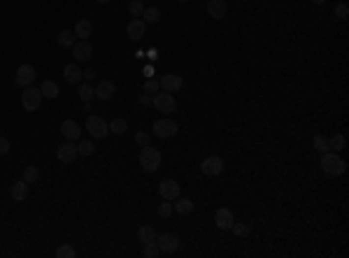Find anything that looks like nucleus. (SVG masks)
Masks as SVG:
<instances>
[{
    "instance_id": "nucleus-3",
    "label": "nucleus",
    "mask_w": 349,
    "mask_h": 258,
    "mask_svg": "<svg viewBox=\"0 0 349 258\" xmlns=\"http://www.w3.org/2000/svg\"><path fill=\"white\" fill-rule=\"evenodd\" d=\"M42 93L40 89H33V86H26L24 93H21V107L26 109V112H37L40 105H42Z\"/></svg>"
},
{
    "instance_id": "nucleus-8",
    "label": "nucleus",
    "mask_w": 349,
    "mask_h": 258,
    "mask_svg": "<svg viewBox=\"0 0 349 258\" xmlns=\"http://www.w3.org/2000/svg\"><path fill=\"white\" fill-rule=\"evenodd\" d=\"M152 105L159 109V112H175L177 109V103H175V98H172L168 91H163V93H154V98H152Z\"/></svg>"
},
{
    "instance_id": "nucleus-11",
    "label": "nucleus",
    "mask_w": 349,
    "mask_h": 258,
    "mask_svg": "<svg viewBox=\"0 0 349 258\" xmlns=\"http://www.w3.org/2000/svg\"><path fill=\"white\" fill-rule=\"evenodd\" d=\"M159 193L163 196V200H175V198H179V184L175 181V179H163L161 184H159Z\"/></svg>"
},
{
    "instance_id": "nucleus-28",
    "label": "nucleus",
    "mask_w": 349,
    "mask_h": 258,
    "mask_svg": "<svg viewBox=\"0 0 349 258\" xmlns=\"http://www.w3.org/2000/svg\"><path fill=\"white\" fill-rule=\"evenodd\" d=\"M345 149V135H340V133H335L333 137H328V152H342Z\"/></svg>"
},
{
    "instance_id": "nucleus-26",
    "label": "nucleus",
    "mask_w": 349,
    "mask_h": 258,
    "mask_svg": "<svg viewBox=\"0 0 349 258\" xmlns=\"http://www.w3.org/2000/svg\"><path fill=\"white\" fill-rule=\"evenodd\" d=\"M56 42H58V47H63V49H72V45H75V33H72V30H61V33L56 35Z\"/></svg>"
},
{
    "instance_id": "nucleus-18",
    "label": "nucleus",
    "mask_w": 349,
    "mask_h": 258,
    "mask_svg": "<svg viewBox=\"0 0 349 258\" xmlns=\"http://www.w3.org/2000/svg\"><path fill=\"white\" fill-rule=\"evenodd\" d=\"M207 14L212 19H224L228 14V5H226V0H207Z\"/></svg>"
},
{
    "instance_id": "nucleus-22",
    "label": "nucleus",
    "mask_w": 349,
    "mask_h": 258,
    "mask_svg": "<svg viewBox=\"0 0 349 258\" xmlns=\"http://www.w3.org/2000/svg\"><path fill=\"white\" fill-rule=\"evenodd\" d=\"M40 93H42V98H58V93H61V89H58V84L56 81H42L40 84Z\"/></svg>"
},
{
    "instance_id": "nucleus-38",
    "label": "nucleus",
    "mask_w": 349,
    "mask_h": 258,
    "mask_svg": "<svg viewBox=\"0 0 349 258\" xmlns=\"http://www.w3.org/2000/svg\"><path fill=\"white\" fill-rule=\"evenodd\" d=\"M161 251H159V244L156 242H149V244H144V256L147 258H154V256H159Z\"/></svg>"
},
{
    "instance_id": "nucleus-6",
    "label": "nucleus",
    "mask_w": 349,
    "mask_h": 258,
    "mask_svg": "<svg viewBox=\"0 0 349 258\" xmlns=\"http://www.w3.org/2000/svg\"><path fill=\"white\" fill-rule=\"evenodd\" d=\"M86 130H89V135L93 140H103V137H107L109 126L105 124L100 116H89V119H86Z\"/></svg>"
},
{
    "instance_id": "nucleus-14",
    "label": "nucleus",
    "mask_w": 349,
    "mask_h": 258,
    "mask_svg": "<svg viewBox=\"0 0 349 258\" xmlns=\"http://www.w3.org/2000/svg\"><path fill=\"white\" fill-rule=\"evenodd\" d=\"M63 77H65L68 84L77 86V84H81V79H84V72H81V68L77 63H68V65L63 68Z\"/></svg>"
},
{
    "instance_id": "nucleus-4",
    "label": "nucleus",
    "mask_w": 349,
    "mask_h": 258,
    "mask_svg": "<svg viewBox=\"0 0 349 258\" xmlns=\"http://www.w3.org/2000/svg\"><path fill=\"white\" fill-rule=\"evenodd\" d=\"M152 130L156 137H161V140H168V137H175L177 135V124L172 121V119H159V121H154Z\"/></svg>"
},
{
    "instance_id": "nucleus-36",
    "label": "nucleus",
    "mask_w": 349,
    "mask_h": 258,
    "mask_svg": "<svg viewBox=\"0 0 349 258\" xmlns=\"http://www.w3.org/2000/svg\"><path fill=\"white\" fill-rule=\"evenodd\" d=\"M75 254H77V251L72 249L70 244H61V247L56 249V258H75Z\"/></svg>"
},
{
    "instance_id": "nucleus-41",
    "label": "nucleus",
    "mask_w": 349,
    "mask_h": 258,
    "mask_svg": "<svg viewBox=\"0 0 349 258\" xmlns=\"http://www.w3.org/2000/svg\"><path fill=\"white\" fill-rule=\"evenodd\" d=\"M135 142L140 144V147H147V144H149V135H147V133H137V135H135Z\"/></svg>"
},
{
    "instance_id": "nucleus-43",
    "label": "nucleus",
    "mask_w": 349,
    "mask_h": 258,
    "mask_svg": "<svg viewBox=\"0 0 349 258\" xmlns=\"http://www.w3.org/2000/svg\"><path fill=\"white\" fill-rule=\"evenodd\" d=\"M93 77H96V72H93V70H86V72H84V79H86V81H93Z\"/></svg>"
},
{
    "instance_id": "nucleus-35",
    "label": "nucleus",
    "mask_w": 349,
    "mask_h": 258,
    "mask_svg": "<svg viewBox=\"0 0 349 258\" xmlns=\"http://www.w3.org/2000/svg\"><path fill=\"white\" fill-rule=\"evenodd\" d=\"M312 147L317 149L319 154H326L328 152V137H323V135H317L312 140Z\"/></svg>"
},
{
    "instance_id": "nucleus-1",
    "label": "nucleus",
    "mask_w": 349,
    "mask_h": 258,
    "mask_svg": "<svg viewBox=\"0 0 349 258\" xmlns=\"http://www.w3.org/2000/svg\"><path fill=\"white\" fill-rule=\"evenodd\" d=\"M161 152L159 149H154L152 144H147L142 147V152H140V168L147 170V172H156V170L161 168Z\"/></svg>"
},
{
    "instance_id": "nucleus-37",
    "label": "nucleus",
    "mask_w": 349,
    "mask_h": 258,
    "mask_svg": "<svg viewBox=\"0 0 349 258\" xmlns=\"http://www.w3.org/2000/svg\"><path fill=\"white\" fill-rule=\"evenodd\" d=\"M333 14L338 19H347L349 17V7H347V2H340V5H335V9H333Z\"/></svg>"
},
{
    "instance_id": "nucleus-45",
    "label": "nucleus",
    "mask_w": 349,
    "mask_h": 258,
    "mask_svg": "<svg viewBox=\"0 0 349 258\" xmlns=\"http://www.w3.org/2000/svg\"><path fill=\"white\" fill-rule=\"evenodd\" d=\"M314 5H323V2H326V0H312Z\"/></svg>"
},
{
    "instance_id": "nucleus-33",
    "label": "nucleus",
    "mask_w": 349,
    "mask_h": 258,
    "mask_svg": "<svg viewBox=\"0 0 349 258\" xmlns=\"http://www.w3.org/2000/svg\"><path fill=\"white\" fill-rule=\"evenodd\" d=\"M93 152H96V147H93L91 140H81V142L77 144V154H80V156H91Z\"/></svg>"
},
{
    "instance_id": "nucleus-44",
    "label": "nucleus",
    "mask_w": 349,
    "mask_h": 258,
    "mask_svg": "<svg viewBox=\"0 0 349 258\" xmlns=\"http://www.w3.org/2000/svg\"><path fill=\"white\" fill-rule=\"evenodd\" d=\"M96 2H98V5H107L109 0H96Z\"/></svg>"
},
{
    "instance_id": "nucleus-42",
    "label": "nucleus",
    "mask_w": 349,
    "mask_h": 258,
    "mask_svg": "<svg viewBox=\"0 0 349 258\" xmlns=\"http://www.w3.org/2000/svg\"><path fill=\"white\" fill-rule=\"evenodd\" d=\"M137 103H140V105H152V96H149V93H140Z\"/></svg>"
},
{
    "instance_id": "nucleus-31",
    "label": "nucleus",
    "mask_w": 349,
    "mask_h": 258,
    "mask_svg": "<svg viewBox=\"0 0 349 258\" xmlns=\"http://www.w3.org/2000/svg\"><path fill=\"white\" fill-rule=\"evenodd\" d=\"M128 12H131L133 19H140L144 12V2L142 0H131V2H128Z\"/></svg>"
},
{
    "instance_id": "nucleus-9",
    "label": "nucleus",
    "mask_w": 349,
    "mask_h": 258,
    "mask_svg": "<svg viewBox=\"0 0 349 258\" xmlns=\"http://www.w3.org/2000/svg\"><path fill=\"white\" fill-rule=\"evenodd\" d=\"M156 244H159V251H163V254H175L179 247V237L175 232H163V235H156Z\"/></svg>"
},
{
    "instance_id": "nucleus-24",
    "label": "nucleus",
    "mask_w": 349,
    "mask_h": 258,
    "mask_svg": "<svg viewBox=\"0 0 349 258\" xmlns=\"http://www.w3.org/2000/svg\"><path fill=\"white\" fill-rule=\"evenodd\" d=\"M172 203H175V212L177 214H184V216H187V214H191L193 212V203H191V200H188V198H175V200H172Z\"/></svg>"
},
{
    "instance_id": "nucleus-7",
    "label": "nucleus",
    "mask_w": 349,
    "mask_h": 258,
    "mask_svg": "<svg viewBox=\"0 0 349 258\" xmlns=\"http://www.w3.org/2000/svg\"><path fill=\"white\" fill-rule=\"evenodd\" d=\"M224 158L221 156H207L203 163H200V170H203V175L207 177H216V175H221L224 172Z\"/></svg>"
},
{
    "instance_id": "nucleus-21",
    "label": "nucleus",
    "mask_w": 349,
    "mask_h": 258,
    "mask_svg": "<svg viewBox=\"0 0 349 258\" xmlns=\"http://www.w3.org/2000/svg\"><path fill=\"white\" fill-rule=\"evenodd\" d=\"M114 93H116V86L112 84V81H100L98 86H96V98L98 100H112L114 98Z\"/></svg>"
},
{
    "instance_id": "nucleus-2",
    "label": "nucleus",
    "mask_w": 349,
    "mask_h": 258,
    "mask_svg": "<svg viewBox=\"0 0 349 258\" xmlns=\"http://www.w3.org/2000/svg\"><path fill=\"white\" fill-rule=\"evenodd\" d=\"M322 170L323 172H328V175H345L347 163H345L335 152H326V154H322Z\"/></svg>"
},
{
    "instance_id": "nucleus-5",
    "label": "nucleus",
    "mask_w": 349,
    "mask_h": 258,
    "mask_svg": "<svg viewBox=\"0 0 349 258\" xmlns=\"http://www.w3.org/2000/svg\"><path fill=\"white\" fill-rule=\"evenodd\" d=\"M37 79V70L30 65V63H24V65H19L17 70V77H14V81H17V86H21V89H26V86H33V81Z\"/></svg>"
},
{
    "instance_id": "nucleus-40",
    "label": "nucleus",
    "mask_w": 349,
    "mask_h": 258,
    "mask_svg": "<svg viewBox=\"0 0 349 258\" xmlns=\"http://www.w3.org/2000/svg\"><path fill=\"white\" fill-rule=\"evenodd\" d=\"M9 149H12V142L7 137H0V156H7Z\"/></svg>"
},
{
    "instance_id": "nucleus-30",
    "label": "nucleus",
    "mask_w": 349,
    "mask_h": 258,
    "mask_svg": "<svg viewBox=\"0 0 349 258\" xmlns=\"http://www.w3.org/2000/svg\"><path fill=\"white\" fill-rule=\"evenodd\" d=\"M24 181H26V184H35L37 179H40V168H37V165H28L26 170H24Z\"/></svg>"
},
{
    "instance_id": "nucleus-46",
    "label": "nucleus",
    "mask_w": 349,
    "mask_h": 258,
    "mask_svg": "<svg viewBox=\"0 0 349 258\" xmlns=\"http://www.w3.org/2000/svg\"><path fill=\"white\" fill-rule=\"evenodd\" d=\"M179 2H188V0H179Z\"/></svg>"
},
{
    "instance_id": "nucleus-20",
    "label": "nucleus",
    "mask_w": 349,
    "mask_h": 258,
    "mask_svg": "<svg viewBox=\"0 0 349 258\" xmlns=\"http://www.w3.org/2000/svg\"><path fill=\"white\" fill-rule=\"evenodd\" d=\"M233 221H235V216H233V212L231 209H216V214H215V223L221 228V231H231V226H233Z\"/></svg>"
},
{
    "instance_id": "nucleus-12",
    "label": "nucleus",
    "mask_w": 349,
    "mask_h": 258,
    "mask_svg": "<svg viewBox=\"0 0 349 258\" xmlns=\"http://www.w3.org/2000/svg\"><path fill=\"white\" fill-rule=\"evenodd\" d=\"M9 196H12V200H14V203H24V200L30 196V184H26L24 179L14 181V184H12V188H9Z\"/></svg>"
},
{
    "instance_id": "nucleus-34",
    "label": "nucleus",
    "mask_w": 349,
    "mask_h": 258,
    "mask_svg": "<svg viewBox=\"0 0 349 258\" xmlns=\"http://www.w3.org/2000/svg\"><path fill=\"white\" fill-rule=\"evenodd\" d=\"M172 212H175V207H172V200H163L161 205H159V216H161V219H170Z\"/></svg>"
},
{
    "instance_id": "nucleus-25",
    "label": "nucleus",
    "mask_w": 349,
    "mask_h": 258,
    "mask_svg": "<svg viewBox=\"0 0 349 258\" xmlns=\"http://www.w3.org/2000/svg\"><path fill=\"white\" fill-rule=\"evenodd\" d=\"M77 96H80L84 103H91V100L96 98V89L91 86L89 81H86V84H77Z\"/></svg>"
},
{
    "instance_id": "nucleus-39",
    "label": "nucleus",
    "mask_w": 349,
    "mask_h": 258,
    "mask_svg": "<svg viewBox=\"0 0 349 258\" xmlns=\"http://www.w3.org/2000/svg\"><path fill=\"white\" fill-rule=\"evenodd\" d=\"M159 89H161V84H159V79H147V84H144V93H159Z\"/></svg>"
},
{
    "instance_id": "nucleus-17",
    "label": "nucleus",
    "mask_w": 349,
    "mask_h": 258,
    "mask_svg": "<svg viewBox=\"0 0 349 258\" xmlns=\"http://www.w3.org/2000/svg\"><path fill=\"white\" fill-rule=\"evenodd\" d=\"M61 135L65 137V140H70V142H75V140H80L81 128L77 126V121H72V119H65V121L61 124Z\"/></svg>"
},
{
    "instance_id": "nucleus-13",
    "label": "nucleus",
    "mask_w": 349,
    "mask_h": 258,
    "mask_svg": "<svg viewBox=\"0 0 349 258\" xmlns=\"http://www.w3.org/2000/svg\"><path fill=\"white\" fill-rule=\"evenodd\" d=\"M77 156H80V154H77V147H75L70 140L65 144H61V147H56V158L61 160V163H72Z\"/></svg>"
},
{
    "instance_id": "nucleus-32",
    "label": "nucleus",
    "mask_w": 349,
    "mask_h": 258,
    "mask_svg": "<svg viewBox=\"0 0 349 258\" xmlns=\"http://www.w3.org/2000/svg\"><path fill=\"white\" fill-rule=\"evenodd\" d=\"M231 231H233L235 237H247V235H249V226H247V223H242V221H233Z\"/></svg>"
},
{
    "instance_id": "nucleus-19",
    "label": "nucleus",
    "mask_w": 349,
    "mask_h": 258,
    "mask_svg": "<svg viewBox=\"0 0 349 258\" xmlns=\"http://www.w3.org/2000/svg\"><path fill=\"white\" fill-rule=\"evenodd\" d=\"M75 37H80V40H89L93 35V21L91 19H80L77 24H75Z\"/></svg>"
},
{
    "instance_id": "nucleus-27",
    "label": "nucleus",
    "mask_w": 349,
    "mask_h": 258,
    "mask_svg": "<svg viewBox=\"0 0 349 258\" xmlns=\"http://www.w3.org/2000/svg\"><path fill=\"white\" fill-rule=\"evenodd\" d=\"M144 21V24H156L159 19H161V9L159 7H144L142 17H140Z\"/></svg>"
},
{
    "instance_id": "nucleus-16",
    "label": "nucleus",
    "mask_w": 349,
    "mask_h": 258,
    "mask_svg": "<svg viewBox=\"0 0 349 258\" xmlns=\"http://www.w3.org/2000/svg\"><path fill=\"white\" fill-rule=\"evenodd\" d=\"M159 84H161L163 91H168V93H175V91H179L182 86H184V79H182L179 75H163L161 79H159Z\"/></svg>"
},
{
    "instance_id": "nucleus-15",
    "label": "nucleus",
    "mask_w": 349,
    "mask_h": 258,
    "mask_svg": "<svg viewBox=\"0 0 349 258\" xmlns=\"http://www.w3.org/2000/svg\"><path fill=\"white\" fill-rule=\"evenodd\" d=\"M144 30H147V24H144L142 19H131L128 26H126V35L137 42V40H142L144 37Z\"/></svg>"
},
{
    "instance_id": "nucleus-23",
    "label": "nucleus",
    "mask_w": 349,
    "mask_h": 258,
    "mask_svg": "<svg viewBox=\"0 0 349 258\" xmlns=\"http://www.w3.org/2000/svg\"><path fill=\"white\" fill-rule=\"evenodd\" d=\"M137 240L142 242V244H149V242H156V231H154L149 223H144L137 228Z\"/></svg>"
},
{
    "instance_id": "nucleus-10",
    "label": "nucleus",
    "mask_w": 349,
    "mask_h": 258,
    "mask_svg": "<svg viewBox=\"0 0 349 258\" xmlns=\"http://www.w3.org/2000/svg\"><path fill=\"white\" fill-rule=\"evenodd\" d=\"M72 53H75V61L77 63H84L93 56V47H91L89 40H80V42L72 45Z\"/></svg>"
},
{
    "instance_id": "nucleus-29",
    "label": "nucleus",
    "mask_w": 349,
    "mask_h": 258,
    "mask_svg": "<svg viewBox=\"0 0 349 258\" xmlns=\"http://www.w3.org/2000/svg\"><path fill=\"white\" fill-rule=\"evenodd\" d=\"M109 126V133H114V135H124L126 130H128V121L126 119H112V124Z\"/></svg>"
}]
</instances>
